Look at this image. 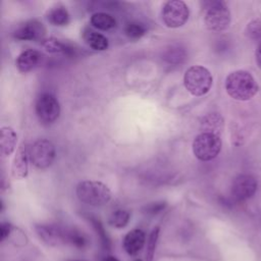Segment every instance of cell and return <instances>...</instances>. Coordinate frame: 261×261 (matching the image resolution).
Masks as SVG:
<instances>
[{
  "label": "cell",
  "instance_id": "obj_12",
  "mask_svg": "<svg viewBox=\"0 0 261 261\" xmlns=\"http://www.w3.org/2000/svg\"><path fill=\"white\" fill-rule=\"evenodd\" d=\"M29 151L30 148H28L24 143H21L17 148L11 164V176L14 179H22L28 175L30 161Z\"/></svg>",
  "mask_w": 261,
  "mask_h": 261
},
{
  "label": "cell",
  "instance_id": "obj_11",
  "mask_svg": "<svg viewBox=\"0 0 261 261\" xmlns=\"http://www.w3.org/2000/svg\"><path fill=\"white\" fill-rule=\"evenodd\" d=\"M39 238L48 246H59L65 244L64 228L53 224H37L35 226Z\"/></svg>",
  "mask_w": 261,
  "mask_h": 261
},
{
  "label": "cell",
  "instance_id": "obj_24",
  "mask_svg": "<svg viewBox=\"0 0 261 261\" xmlns=\"http://www.w3.org/2000/svg\"><path fill=\"white\" fill-rule=\"evenodd\" d=\"M159 232H160L159 226H155L153 227V229L149 234V238L147 241V248H146V261H152L154 258V254H155V250H156V246L159 238Z\"/></svg>",
  "mask_w": 261,
  "mask_h": 261
},
{
  "label": "cell",
  "instance_id": "obj_26",
  "mask_svg": "<svg viewBox=\"0 0 261 261\" xmlns=\"http://www.w3.org/2000/svg\"><path fill=\"white\" fill-rule=\"evenodd\" d=\"M124 33L130 39H139L146 34V28L140 22L132 21L125 25Z\"/></svg>",
  "mask_w": 261,
  "mask_h": 261
},
{
  "label": "cell",
  "instance_id": "obj_30",
  "mask_svg": "<svg viewBox=\"0 0 261 261\" xmlns=\"http://www.w3.org/2000/svg\"><path fill=\"white\" fill-rule=\"evenodd\" d=\"M255 58H256V63L259 68H261V42L258 44L256 51H255Z\"/></svg>",
  "mask_w": 261,
  "mask_h": 261
},
{
  "label": "cell",
  "instance_id": "obj_14",
  "mask_svg": "<svg viewBox=\"0 0 261 261\" xmlns=\"http://www.w3.org/2000/svg\"><path fill=\"white\" fill-rule=\"evenodd\" d=\"M42 55L39 51L28 49L22 51L15 60V65L20 72H29L34 69L41 61Z\"/></svg>",
  "mask_w": 261,
  "mask_h": 261
},
{
  "label": "cell",
  "instance_id": "obj_1",
  "mask_svg": "<svg viewBox=\"0 0 261 261\" xmlns=\"http://www.w3.org/2000/svg\"><path fill=\"white\" fill-rule=\"evenodd\" d=\"M258 84L253 75L246 70L230 72L225 79V90L234 100L248 101L258 92Z\"/></svg>",
  "mask_w": 261,
  "mask_h": 261
},
{
  "label": "cell",
  "instance_id": "obj_23",
  "mask_svg": "<svg viewBox=\"0 0 261 261\" xmlns=\"http://www.w3.org/2000/svg\"><path fill=\"white\" fill-rule=\"evenodd\" d=\"M89 220L91 221L95 231L97 232V234L99 236V239H100V242H101V245L102 247L105 249V250H109L111 248V241H110V238L108 237L106 230L104 229L102 223L100 222L99 219L97 218H94V217H89Z\"/></svg>",
  "mask_w": 261,
  "mask_h": 261
},
{
  "label": "cell",
  "instance_id": "obj_8",
  "mask_svg": "<svg viewBox=\"0 0 261 261\" xmlns=\"http://www.w3.org/2000/svg\"><path fill=\"white\" fill-rule=\"evenodd\" d=\"M35 110L40 121L52 123L59 117L60 105L54 95L51 93H43L36 101Z\"/></svg>",
  "mask_w": 261,
  "mask_h": 261
},
{
  "label": "cell",
  "instance_id": "obj_16",
  "mask_svg": "<svg viewBox=\"0 0 261 261\" xmlns=\"http://www.w3.org/2000/svg\"><path fill=\"white\" fill-rule=\"evenodd\" d=\"M224 120L219 113H209L201 119L202 133H210L219 136L223 129Z\"/></svg>",
  "mask_w": 261,
  "mask_h": 261
},
{
  "label": "cell",
  "instance_id": "obj_2",
  "mask_svg": "<svg viewBox=\"0 0 261 261\" xmlns=\"http://www.w3.org/2000/svg\"><path fill=\"white\" fill-rule=\"evenodd\" d=\"M77 199L91 206H102L111 199L109 188L101 181L83 180L75 189Z\"/></svg>",
  "mask_w": 261,
  "mask_h": 261
},
{
  "label": "cell",
  "instance_id": "obj_18",
  "mask_svg": "<svg viewBox=\"0 0 261 261\" xmlns=\"http://www.w3.org/2000/svg\"><path fill=\"white\" fill-rule=\"evenodd\" d=\"M65 244H69L80 250L85 249L89 244L87 236L77 228H65L64 229Z\"/></svg>",
  "mask_w": 261,
  "mask_h": 261
},
{
  "label": "cell",
  "instance_id": "obj_21",
  "mask_svg": "<svg viewBox=\"0 0 261 261\" xmlns=\"http://www.w3.org/2000/svg\"><path fill=\"white\" fill-rule=\"evenodd\" d=\"M130 214L127 210L117 209L113 211L108 217V223L115 228H123L127 225Z\"/></svg>",
  "mask_w": 261,
  "mask_h": 261
},
{
  "label": "cell",
  "instance_id": "obj_32",
  "mask_svg": "<svg viewBox=\"0 0 261 261\" xmlns=\"http://www.w3.org/2000/svg\"><path fill=\"white\" fill-rule=\"evenodd\" d=\"M69 261H85V260H69Z\"/></svg>",
  "mask_w": 261,
  "mask_h": 261
},
{
  "label": "cell",
  "instance_id": "obj_5",
  "mask_svg": "<svg viewBox=\"0 0 261 261\" xmlns=\"http://www.w3.org/2000/svg\"><path fill=\"white\" fill-rule=\"evenodd\" d=\"M221 139L210 133L199 134L193 142V153L201 161H210L217 157L221 150Z\"/></svg>",
  "mask_w": 261,
  "mask_h": 261
},
{
  "label": "cell",
  "instance_id": "obj_27",
  "mask_svg": "<svg viewBox=\"0 0 261 261\" xmlns=\"http://www.w3.org/2000/svg\"><path fill=\"white\" fill-rule=\"evenodd\" d=\"M246 35L251 39H258L261 37V21L254 19L248 23L246 28Z\"/></svg>",
  "mask_w": 261,
  "mask_h": 261
},
{
  "label": "cell",
  "instance_id": "obj_31",
  "mask_svg": "<svg viewBox=\"0 0 261 261\" xmlns=\"http://www.w3.org/2000/svg\"><path fill=\"white\" fill-rule=\"evenodd\" d=\"M102 261H119L115 256H106L102 259Z\"/></svg>",
  "mask_w": 261,
  "mask_h": 261
},
{
  "label": "cell",
  "instance_id": "obj_3",
  "mask_svg": "<svg viewBox=\"0 0 261 261\" xmlns=\"http://www.w3.org/2000/svg\"><path fill=\"white\" fill-rule=\"evenodd\" d=\"M204 23L209 31L222 32L230 24V12L223 1L204 2Z\"/></svg>",
  "mask_w": 261,
  "mask_h": 261
},
{
  "label": "cell",
  "instance_id": "obj_19",
  "mask_svg": "<svg viewBox=\"0 0 261 261\" xmlns=\"http://www.w3.org/2000/svg\"><path fill=\"white\" fill-rule=\"evenodd\" d=\"M91 24L102 31H109L116 27V19L109 13L106 12H96L91 16Z\"/></svg>",
  "mask_w": 261,
  "mask_h": 261
},
{
  "label": "cell",
  "instance_id": "obj_33",
  "mask_svg": "<svg viewBox=\"0 0 261 261\" xmlns=\"http://www.w3.org/2000/svg\"><path fill=\"white\" fill-rule=\"evenodd\" d=\"M135 261H142V260H141V259H136Z\"/></svg>",
  "mask_w": 261,
  "mask_h": 261
},
{
  "label": "cell",
  "instance_id": "obj_9",
  "mask_svg": "<svg viewBox=\"0 0 261 261\" xmlns=\"http://www.w3.org/2000/svg\"><path fill=\"white\" fill-rule=\"evenodd\" d=\"M257 187V180L253 175L247 173L239 174L232 181L231 194L239 201L247 200L256 193Z\"/></svg>",
  "mask_w": 261,
  "mask_h": 261
},
{
  "label": "cell",
  "instance_id": "obj_17",
  "mask_svg": "<svg viewBox=\"0 0 261 261\" xmlns=\"http://www.w3.org/2000/svg\"><path fill=\"white\" fill-rule=\"evenodd\" d=\"M47 19L53 25L63 27L69 22V13L66 7L57 4L48 10Z\"/></svg>",
  "mask_w": 261,
  "mask_h": 261
},
{
  "label": "cell",
  "instance_id": "obj_7",
  "mask_svg": "<svg viewBox=\"0 0 261 261\" xmlns=\"http://www.w3.org/2000/svg\"><path fill=\"white\" fill-rule=\"evenodd\" d=\"M29 155L30 161L35 167L45 169L53 163L56 151L54 145L49 140L40 139L30 147Z\"/></svg>",
  "mask_w": 261,
  "mask_h": 261
},
{
  "label": "cell",
  "instance_id": "obj_10",
  "mask_svg": "<svg viewBox=\"0 0 261 261\" xmlns=\"http://www.w3.org/2000/svg\"><path fill=\"white\" fill-rule=\"evenodd\" d=\"M45 32L46 30L43 23L36 19H33L18 25L13 32V37L21 41H34V40L43 41Z\"/></svg>",
  "mask_w": 261,
  "mask_h": 261
},
{
  "label": "cell",
  "instance_id": "obj_20",
  "mask_svg": "<svg viewBox=\"0 0 261 261\" xmlns=\"http://www.w3.org/2000/svg\"><path fill=\"white\" fill-rule=\"evenodd\" d=\"M87 44L94 50L104 51L108 48V39L100 33L88 32L85 35Z\"/></svg>",
  "mask_w": 261,
  "mask_h": 261
},
{
  "label": "cell",
  "instance_id": "obj_4",
  "mask_svg": "<svg viewBox=\"0 0 261 261\" xmlns=\"http://www.w3.org/2000/svg\"><path fill=\"white\" fill-rule=\"evenodd\" d=\"M213 77L211 72L204 66L194 65L189 67L184 75V85L193 96H203L211 89Z\"/></svg>",
  "mask_w": 261,
  "mask_h": 261
},
{
  "label": "cell",
  "instance_id": "obj_22",
  "mask_svg": "<svg viewBox=\"0 0 261 261\" xmlns=\"http://www.w3.org/2000/svg\"><path fill=\"white\" fill-rule=\"evenodd\" d=\"M42 45L43 47L46 49V51L50 52V53H59V52H63L68 54L69 52L72 51V49L70 47H68L67 45H65L64 43L60 42L57 39L54 38H50V39H46L42 41Z\"/></svg>",
  "mask_w": 261,
  "mask_h": 261
},
{
  "label": "cell",
  "instance_id": "obj_29",
  "mask_svg": "<svg viewBox=\"0 0 261 261\" xmlns=\"http://www.w3.org/2000/svg\"><path fill=\"white\" fill-rule=\"evenodd\" d=\"M12 225L9 222H2L0 225V239L1 241H4L11 232Z\"/></svg>",
  "mask_w": 261,
  "mask_h": 261
},
{
  "label": "cell",
  "instance_id": "obj_6",
  "mask_svg": "<svg viewBox=\"0 0 261 261\" xmlns=\"http://www.w3.org/2000/svg\"><path fill=\"white\" fill-rule=\"evenodd\" d=\"M162 20L168 28L175 29L184 25L190 15L188 5L181 0H170L162 7Z\"/></svg>",
  "mask_w": 261,
  "mask_h": 261
},
{
  "label": "cell",
  "instance_id": "obj_28",
  "mask_svg": "<svg viewBox=\"0 0 261 261\" xmlns=\"http://www.w3.org/2000/svg\"><path fill=\"white\" fill-rule=\"evenodd\" d=\"M165 207H166V203L163 202V201H159V202H154V203L147 204V205L143 208V211H144L146 214L154 215V214H157V213L161 212L162 210H164Z\"/></svg>",
  "mask_w": 261,
  "mask_h": 261
},
{
  "label": "cell",
  "instance_id": "obj_15",
  "mask_svg": "<svg viewBox=\"0 0 261 261\" xmlns=\"http://www.w3.org/2000/svg\"><path fill=\"white\" fill-rule=\"evenodd\" d=\"M17 135L13 128L2 126L0 129V153L2 157H8L15 149Z\"/></svg>",
  "mask_w": 261,
  "mask_h": 261
},
{
  "label": "cell",
  "instance_id": "obj_25",
  "mask_svg": "<svg viewBox=\"0 0 261 261\" xmlns=\"http://www.w3.org/2000/svg\"><path fill=\"white\" fill-rule=\"evenodd\" d=\"M165 61L171 64L181 63L186 58V52L184 49L178 47H171L167 49L163 55Z\"/></svg>",
  "mask_w": 261,
  "mask_h": 261
},
{
  "label": "cell",
  "instance_id": "obj_13",
  "mask_svg": "<svg viewBox=\"0 0 261 261\" xmlns=\"http://www.w3.org/2000/svg\"><path fill=\"white\" fill-rule=\"evenodd\" d=\"M146 242L145 231L140 228L129 230L123 238V249L129 256H137Z\"/></svg>",
  "mask_w": 261,
  "mask_h": 261
}]
</instances>
